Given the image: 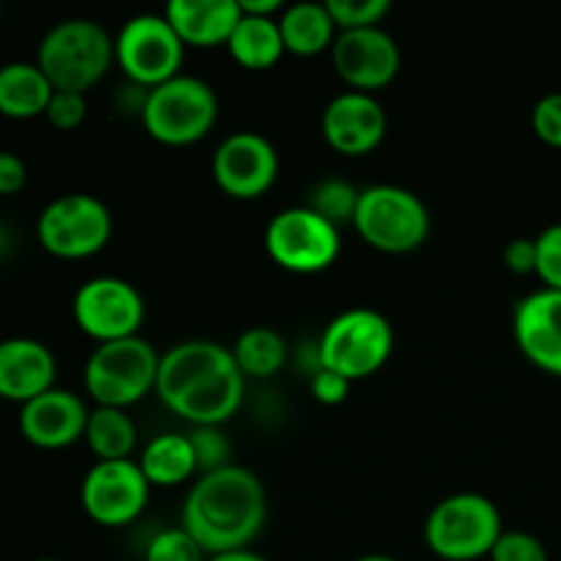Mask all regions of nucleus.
Here are the masks:
<instances>
[{"label": "nucleus", "mask_w": 561, "mask_h": 561, "mask_svg": "<svg viewBox=\"0 0 561 561\" xmlns=\"http://www.w3.org/2000/svg\"><path fill=\"white\" fill-rule=\"evenodd\" d=\"M159 359L162 354L140 334L96 345L82 370L88 398L104 409H131L157 392Z\"/></svg>", "instance_id": "obj_6"}, {"label": "nucleus", "mask_w": 561, "mask_h": 561, "mask_svg": "<svg viewBox=\"0 0 561 561\" xmlns=\"http://www.w3.org/2000/svg\"><path fill=\"white\" fill-rule=\"evenodd\" d=\"M277 22L285 53L299 55V58H316V55L332 49L340 33L327 3H312V0L285 5Z\"/></svg>", "instance_id": "obj_22"}, {"label": "nucleus", "mask_w": 561, "mask_h": 561, "mask_svg": "<svg viewBox=\"0 0 561 561\" xmlns=\"http://www.w3.org/2000/svg\"><path fill=\"white\" fill-rule=\"evenodd\" d=\"M337 31H362V27H378L383 16L392 11L389 0H327Z\"/></svg>", "instance_id": "obj_28"}, {"label": "nucleus", "mask_w": 561, "mask_h": 561, "mask_svg": "<svg viewBox=\"0 0 561 561\" xmlns=\"http://www.w3.org/2000/svg\"><path fill=\"white\" fill-rule=\"evenodd\" d=\"M491 561H548V548L540 537L520 529H504L493 546Z\"/></svg>", "instance_id": "obj_32"}, {"label": "nucleus", "mask_w": 561, "mask_h": 561, "mask_svg": "<svg viewBox=\"0 0 561 561\" xmlns=\"http://www.w3.org/2000/svg\"><path fill=\"white\" fill-rule=\"evenodd\" d=\"M332 64L348 91L373 93L392 85L400 75V47L392 33L378 27L337 33L332 47Z\"/></svg>", "instance_id": "obj_14"}, {"label": "nucleus", "mask_w": 561, "mask_h": 561, "mask_svg": "<svg viewBox=\"0 0 561 561\" xmlns=\"http://www.w3.org/2000/svg\"><path fill=\"white\" fill-rule=\"evenodd\" d=\"M244 389L233 351L211 340H184L159 359L157 398L192 427H222L244 403Z\"/></svg>", "instance_id": "obj_1"}, {"label": "nucleus", "mask_w": 561, "mask_h": 561, "mask_svg": "<svg viewBox=\"0 0 561 561\" xmlns=\"http://www.w3.org/2000/svg\"><path fill=\"white\" fill-rule=\"evenodd\" d=\"M55 88L38 64L11 60L0 66V115L14 121L38 118L47 113Z\"/></svg>", "instance_id": "obj_21"}, {"label": "nucleus", "mask_w": 561, "mask_h": 561, "mask_svg": "<svg viewBox=\"0 0 561 561\" xmlns=\"http://www.w3.org/2000/svg\"><path fill=\"white\" fill-rule=\"evenodd\" d=\"M36 239L53 257L82 261L110 244L113 214L107 203L99 201L96 195H85V192L60 195L38 214Z\"/></svg>", "instance_id": "obj_9"}, {"label": "nucleus", "mask_w": 561, "mask_h": 561, "mask_svg": "<svg viewBox=\"0 0 561 561\" xmlns=\"http://www.w3.org/2000/svg\"><path fill=\"white\" fill-rule=\"evenodd\" d=\"M184 42L164 14H137L115 36V64L131 85L151 88L181 75Z\"/></svg>", "instance_id": "obj_11"}, {"label": "nucleus", "mask_w": 561, "mask_h": 561, "mask_svg": "<svg viewBox=\"0 0 561 561\" xmlns=\"http://www.w3.org/2000/svg\"><path fill=\"white\" fill-rule=\"evenodd\" d=\"M394 351V329L383 312L373 307H351L323 329L318 340V362L345 381L376 376Z\"/></svg>", "instance_id": "obj_5"}, {"label": "nucleus", "mask_w": 561, "mask_h": 561, "mask_svg": "<svg viewBox=\"0 0 561 561\" xmlns=\"http://www.w3.org/2000/svg\"><path fill=\"white\" fill-rule=\"evenodd\" d=\"M58 362L44 343L31 337H11L0 343V400L31 403L55 389Z\"/></svg>", "instance_id": "obj_19"}, {"label": "nucleus", "mask_w": 561, "mask_h": 561, "mask_svg": "<svg viewBox=\"0 0 561 561\" xmlns=\"http://www.w3.org/2000/svg\"><path fill=\"white\" fill-rule=\"evenodd\" d=\"M233 359L247 381H268L288 362V340L272 327H250L236 337Z\"/></svg>", "instance_id": "obj_25"}, {"label": "nucleus", "mask_w": 561, "mask_h": 561, "mask_svg": "<svg viewBox=\"0 0 561 561\" xmlns=\"http://www.w3.org/2000/svg\"><path fill=\"white\" fill-rule=\"evenodd\" d=\"M27 168L16 153L0 151V195L9 197L25 190Z\"/></svg>", "instance_id": "obj_37"}, {"label": "nucleus", "mask_w": 561, "mask_h": 561, "mask_svg": "<svg viewBox=\"0 0 561 561\" xmlns=\"http://www.w3.org/2000/svg\"><path fill=\"white\" fill-rule=\"evenodd\" d=\"M504 263L513 274H535L537 272V241L535 239H513L504 247Z\"/></svg>", "instance_id": "obj_36"}, {"label": "nucleus", "mask_w": 561, "mask_h": 561, "mask_svg": "<svg viewBox=\"0 0 561 561\" xmlns=\"http://www.w3.org/2000/svg\"><path fill=\"white\" fill-rule=\"evenodd\" d=\"M186 436L195 449L201 474L230 466V442L219 427H192V433H186Z\"/></svg>", "instance_id": "obj_30"}, {"label": "nucleus", "mask_w": 561, "mask_h": 561, "mask_svg": "<svg viewBox=\"0 0 561 561\" xmlns=\"http://www.w3.org/2000/svg\"><path fill=\"white\" fill-rule=\"evenodd\" d=\"M263 244L283 272L321 274L337 261L343 241L337 225L323 219L310 206H290L268 219Z\"/></svg>", "instance_id": "obj_10"}, {"label": "nucleus", "mask_w": 561, "mask_h": 561, "mask_svg": "<svg viewBox=\"0 0 561 561\" xmlns=\"http://www.w3.org/2000/svg\"><path fill=\"white\" fill-rule=\"evenodd\" d=\"M354 230L367 247L387 255H409L431 236V211L405 186L376 184L359 192Z\"/></svg>", "instance_id": "obj_7"}, {"label": "nucleus", "mask_w": 561, "mask_h": 561, "mask_svg": "<svg viewBox=\"0 0 561 561\" xmlns=\"http://www.w3.org/2000/svg\"><path fill=\"white\" fill-rule=\"evenodd\" d=\"M164 16L184 47L211 49L228 44L241 20V9L239 0H170Z\"/></svg>", "instance_id": "obj_20"}, {"label": "nucleus", "mask_w": 561, "mask_h": 561, "mask_svg": "<svg viewBox=\"0 0 561 561\" xmlns=\"http://www.w3.org/2000/svg\"><path fill=\"white\" fill-rule=\"evenodd\" d=\"M268 499L261 477L239 463L201 474L181 507V529L208 553L244 551L266 526Z\"/></svg>", "instance_id": "obj_2"}, {"label": "nucleus", "mask_w": 561, "mask_h": 561, "mask_svg": "<svg viewBox=\"0 0 561 561\" xmlns=\"http://www.w3.org/2000/svg\"><path fill=\"white\" fill-rule=\"evenodd\" d=\"M537 277L542 288L559 290L561 294V222L548 225L537 236Z\"/></svg>", "instance_id": "obj_31"}, {"label": "nucleus", "mask_w": 561, "mask_h": 561, "mask_svg": "<svg viewBox=\"0 0 561 561\" xmlns=\"http://www.w3.org/2000/svg\"><path fill=\"white\" fill-rule=\"evenodd\" d=\"M71 316L85 337L102 343L129 340L140 334L146 321V301L140 290L124 277H91L77 288Z\"/></svg>", "instance_id": "obj_12"}, {"label": "nucleus", "mask_w": 561, "mask_h": 561, "mask_svg": "<svg viewBox=\"0 0 561 561\" xmlns=\"http://www.w3.org/2000/svg\"><path fill=\"white\" fill-rule=\"evenodd\" d=\"M151 485L137 460H96L82 477L80 504L88 518L107 529L135 524L146 510Z\"/></svg>", "instance_id": "obj_13"}, {"label": "nucleus", "mask_w": 561, "mask_h": 561, "mask_svg": "<svg viewBox=\"0 0 561 561\" xmlns=\"http://www.w3.org/2000/svg\"><path fill=\"white\" fill-rule=\"evenodd\" d=\"M146 561H206L208 553L186 535L181 526L173 529H159L157 535L148 540Z\"/></svg>", "instance_id": "obj_29"}, {"label": "nucleus", "mask_w": 561, "mask_h": 561, "mask_svg": "<svg viewBox=\"0 0 561 561\" xmlns=\"http://www.w3.org/2000/svg\"><path fill=\"white\" fill-rule=\"evenodd\" d=\"M531 129L537 140L546 146L561 148V91L546 93L531 110Z\"/></svg>", "instance_id": "obj_34"}, {"label": "nucleus", "mask_w": 561, "mask_h": 561, "mask_svg": "<svg viewBox=\"0 0 561 561\" xmlns=\"http://www.w3.org/2000/svg\"><path fill=\"white\" fill-rule=\"evenodd\" d=\"M219 118V99L201 77L179 75L146 91L140 121L148 137L162 146H195L211 135Z\"/></svg>", "instance_id": "obj_4"}, {"label": "nucleus", "mask_w": 561, "mask_h": 561, "mask_svg": "<svg viewBox=\"0 0 561 561\" xmlns=\"http://www.w3.org/2000/svg\"><path fill=\"white\" fill-rule=\"evenodd\" d=\"M359 192L354 184L343 179H327L312 190L310 203L307 206L316 214H321L323 219H329L332 225H345L354 222L356 203H359Z\"/></svg>", "instance_id": "obj_27"}, {"label": "nucleus", "mask_w": 561, "mask_h": 561, "mask_svg": "<svg viewBox=\"0 0 561 561\" xmlns=\"http://www.w3.org/2000/svg\"><path fill=\"white\" fill-rule=\"evenodd\" d=\"M387 110L373 93L343 91L323 107V140L340 157H367L387 137Z\"/></svg>", "instance_id": "obj_16"}, {"label": "nucleus", "mask_w": 561, "mask_h": 561, "mask_svg": "<svg viewBox=\"0 0 561 561\" xmlns=\"http://www.w3.org/2000/svg\"><path fill=\"white\" fill-rule=\"evenodd\" d=\"M85 115H88L85 93L55 91L53 99H49L44 118H47L49 126H55L58 131H75L77 126H82Z\"/></svg>", "instance_id": "obj_33"}, {"label": "nucleus", "mask_w": 561, "mask_h": 561, "mask_svg": "<svg viewBox=\"0 0 561 561\" xmlns=\"http://www.w3.org/2000/svg\"><path fill=\"white\" fill-rule=\"evenodd\" d=\"M310 392L321 405H340L348 398L351 381H345L337 373L327 370V367H318L310 378Z\"/></svg>", "instance_id": "obj_35"}, {"label": "nucleus", "mask_w": 561, "mask_h": 561, "mask_svg": "<svg viewBox=\"0 0 561 561\" xmlns=\"http://www.w3.org/2000/svg\"><path fill=\"white\" fill-rule=\"evenodd\" d=\"M36 561H58V559H36Z\"/></svg>", "instance_id": "obj_41"}, {"label": "nucleus", "mask_w": 561, "mask_h": 561, "mask_svg": "<svg viewBox=\"0 0 561 561\" xmlns=\"http://www.w3.org/2000/svg\"><path fill=\"white\" fill-rule=\"evenodd\" d=\"M354 561H398L394 557H387V553H367V557H359Z\"/></svg>", "instance_id": "obj_40"}, {"label": "nucleus", "mask_w": 561, "mask_h": 561, "mask_svg": "<svg viewBox=\"0 0 561 561\" xmlns=\"http://www.w3.org/2000/svg\"><path fill=\"white\" fill-rule=\"evenodd\" d=\"M151 488H175L197 474V458L190 436L184 433H159L142 449L137 460Z\"/></svg>", "instance_id": "obj_24"}, {"label": "nucleus", "mask_w": 561, "mask_h": 561, "mask_svg": "<svg viewBox=\"0 0 561 561\" xmlns=\"http://www.w3.org/2000/svg\"><path fill=\"white\" fill-rule=\"evenodd\" d=\"M36 64L55 91L88 93L115 64V38L96 20H64L44 33Z\"/></svg>", "instance_id": "obj_3"}, {"label": "nucleus", "mask_w": 561, "mask_h": 561, "mask_svg": "<svg viewBox=\"0 0 561 561\" xmlns=\"http://www.w3.org/2000/svg\"><path fill=\"white\" fill-rule=\"evenodd\" d=\"M279 173V157L257 131H236L217 146L211 159L214 184L236 201L266 195Z\"/></svg>", "instance_id": "obj_15"}, {"label": "nucleus", "mask_w": 561, "mask_h": 561, "mask_svg": "<svg viewBox=\"0 0 561 561\" xmlns=\"http://www.w3.org/2000/svg\"><path fill=\"white\" fill-rule=\"evenodd\" d=\"M279 16H250L241 14L239 25L228 38V53L241 69L268 71L283 60L285 44L279 33Z\"/></svg>", "instance_id": "obj_23"}, {"label": "nucleus", "mask_w": 561, "mask_h": 561, "mask_svg": "<svg viewBox=\"0 0 561 561\" xmlns=\"http://www.w3.org/2000/svg\"><path fill=\"white\" fill-rule=\"evenodd\" d=\"M85 444L99 460H129L137 449V425L124 409H91Z\"/></svg>", "instance_id": "obj_26"}, {"label": "nucleus", "mask_w": 561, "mask_h": 561, "mask_svg": "<svg viewBox=\"0 0 561 561\" xmlns=\"http://www.w3.org/2000/svg\"><path fill=\"white\" fill-rule=\"evenodd\" d=\"M91 409L69 389H49L20 409V433L38 449H66L85 438Z\"/></svg>", "instance_id": "obj_17"}, {"label": "nucleus", "mask_w": 561, "mask_h": 561, "mask_svg": "<svg viewBox=\"0 0 561 561\" xmlns=\"http://www.w3.org/2000/svg\"><path fill=\"white\" fill-rule=\"evenodd\" d=\"M518 351L548 376L561 378V294L540 288L524 296L513 312Z\"/></svg>", "instance_id": "obj_18"}, {"label": "nucleus", "mask_w": 561, "mask_h": 561, "mask_svg": "<svg viewBox=\"0 0 561 561\" xmlns=\"http://www.w3.org/2000/svg\"><path fill=\"white\" fill-rule=\"evenodd\" d=\"M206 561H268L261 553H255L252 548H244V551H230V553H217V557H208Z\"/></svg>", "instance_id": "obj_39"}, {"label": "nucleus", "mask_w": 561, "mask_h": 561, "mask_svg": "<svg viewBox=\"0 0 561 561\" xmlns=\"http://www.w3.org/2000/svg\"><path fill=\"white\" fill-rule=\"evenodd\" d=\"M241 14L250 16H279L283 14V0H239Z\"/></svg>", "instance_id": "obj_38"}, {"label": "nucleus", "mask_w": 561, "mask_h": 561, "mask_svg": "<svg viewBox=\"0 0 561 561\" xmlns=\"http://www.w3.org/2000/svg\"><path fill=\"white\" fill-rule=\"evenodd\" d=\"M502 535V513L482 493H453L425 520V546L442 561L488 559Z\"/></svg>", "instance_id": "obj_8"}]
</instances>
